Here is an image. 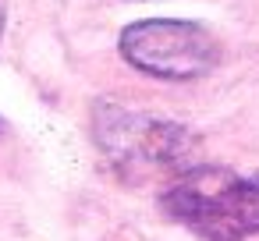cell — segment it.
I'll return each instance as SVG.
<instances>
[{
    "mask_svg": "<svg viewBox=\"0 0 259 241\" xmlns=\"http://www.w3.org/2000/svg\"><path fill=\"white\" fill-rule=\"evenodd\" d=\"M160 206L199 241H245L259 234V174L192 167L167 184Z\"/></svg>",
    "mask_w": 259,
    "mask_h": 241,
    "instance_id": "1",
    "label": "cell"
},
{
    "mask_svg": "<svg viewBox=\"0 0 259 241\" xmlns=\"http://www.w3.org/2000/svg\"><path fill=\"white\" fill-rule=\"evenodd\" d=\"M117 50L135 71L163 82H188L220 64L217 36L206 25L178 18H146L124 25Z\"/></svg>",
    "mask_w": 259,
    "mask_h": 241,
    "instance_id": "2",
    "label": "cell"
},
{
    "mask_svg": "<svg viewBox=\"0 0 259 241\" xmlns=\"http://www.w3.org/2000/svg\"><path fill=\"white\" fill-rule=\"evenodd\" d=\"M93 135H96L103 156L124 177H142V174L174 167L192 146V138L181 124L160 121L149 114H135V110H124L114 103H96Z\"/></svg>",
    "mask_w": 259,
    "mask_h": 241,
    "instance_id": "3",
    "label": "cell"
},
{
    "mask_svg": "<svg viewBox=\"0 0 259 241\" xmlns=\"http://www.w3.org/2000/svg\"><path fill=\"white\" fill-rule=\"evenodd\" d=\"M0 131H4V121H0Z\"/></svg>",
    "mask_w": 259,
    "mask_h": 241,
    "instance_id": "4",
    "label": "cell"
}]
</instances>
